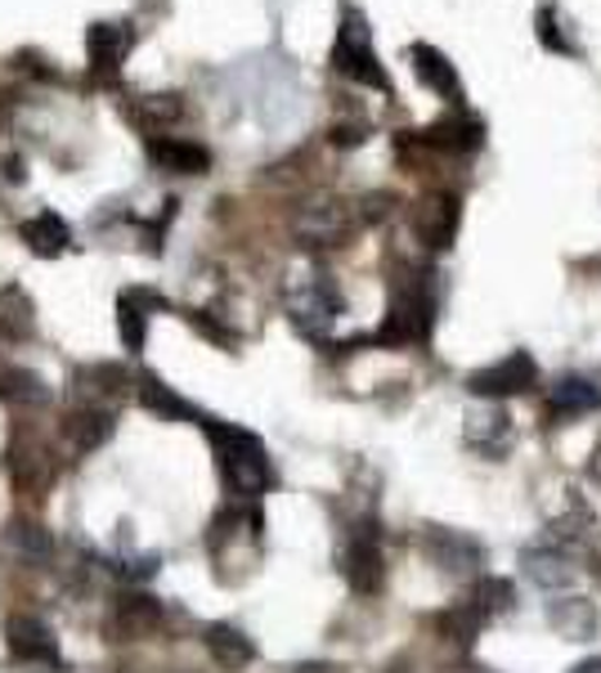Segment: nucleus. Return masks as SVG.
Returning a JSON list of instances; mask_svg holds the SVG:
<instances>
[{
	"instance_id": "nucleus-27",
	"label": "nucleus",
	"mask_w": 601,
	"mask_h": 673,
	"mask_svg": "<svg viewBox=\"0 0 601 673\" xmlns=\"http://www.w3.org/2000/svg\"><path fill=\"white\" fill-rule=\"evenodd\" d=\"M193 328H198L202 336H211V342H220V346H238V332H229V328L211 323V314H207V310H198V314H193Z\"/></svg>"
},
{
	"instance_id": "nucleus-16",
	"label": "nucleus",
	"mask_w": 601,
	"mask_h": 673,
	"mask_svg": "<svg viewBox=\"0 0 601 673\" xmlns=\"http://www.w3.org/2000/svg\"><path fill=\"white\" fill-rule=\"evenodd\" d=\"M0 336H10V342H23V336H32V301H28L19 288L0 292Z\"/></svg>"
},
{
	"instance_id": "nucleus-17",
	"label": "nucleus",
	"mask_w": 601,
	"mask_h": 673,
	"mask_svg": "<svg viewBox=\"0 0 601 673\" xmlns=\"http://www.w3.org/2000/svg\"><path fill=\"white\" fill-rule=\"evenodd\" d=\"M68 435L77 449H99L112 435V413L108 409H81L68 418Z\"/></svg>"
},
{
	"instance_id": "nucleus-5",
	"label": "nucleus",
	"mask_w": 601,
	"mask_h": 673,
	"mask_svg": "<svg viewBox=\"0 0 601 673\" xmlns=\"http://www.w3.org/2000/svg\"><path fill=\"white\" fill-rule=\"evenodd\" d=\"M341 571H345V584L354 593H378L382 589V548H378V534H369V525L345 543Z\"/></svg>"
},
{
	"instance_id": "nucleus-31",
	"label": "nucleus",
	"mask_w": 601,
	"mask_h": 673,
	"mask_svg": "<svg viewBox=\"0 0 601 673\" xmlns=\"http://www.w3.org/2000/svg\"><path fill=\"white\" fill-rule=\"evenodd\" d=\"M6 175H10V180H23V162H19V158H10V167H6Z\"/></svg>"
},
{
	"instance_id": "nucleus-8",
	"label": "nucleus",
	"mask_w": 601,
	"mask_h": 673,
	"mask_svg": "<svg viewBox=\"0 0 601 673\" xmlns=\"http://www.w3.org/2000/svg\"><path fill=\"white\" fill-rule=\"evenodd\" d=\"M86 46H90L94 77L103 81V77H112V72H117L122 54L131 50V28H127V23H94V28H90V37H86Z\"/></svg>"
},
{
	"instance_id": "nucleus-10",
	"label": "nucleus",
	"mask_w": 601,
	"mask_h": 673,
	"mask_svg": "<svg viewBox=\"0 0 601 673\" xmlns=\"http://www.w3.org/2000/svg\"><path fill=\"white\" fill-rule=\"evenodd\" d=\"M158 624H162V602H158V597H149V593L122 597V602H117V611H112V629L122 633V637H131V642L149 637Z\"/></svg>"
},
{
	"instance_id": "nucleus-4",
	"label": "nucleus",
	"mask_w": 601,
	"mask_h": 673,
	"mask_svg": "<svg viewBox=\"0 0 601 673\" xmlns=\"http://www.w3.org/2000/svg\"><path fill=\"white\" fill-rule=\"evenodd\" d=\"M413 234L431 248V252H444L458 234V198L453 193H427L413 211Z\"/></svg>"
},
{
	"instance_id": "nucleus-11",
	"label": "nucleus",
	"mask_w": 601,
	"mask_h": 673,
	"mask_svg": "<svg viewBox=\"0 0 601 673\" xmlns=\"http://www.w3.org/2000/svg\"><path fill=\"white\" fill-rule=\"evenodd\" d=\"M207 651H211V660H216L220 669H229V673L248 669V664L257 660L252 637H248L243 629H233V624H211V629H207Z\"/></svg>"
},
{
	"instance_id": "nucleus-25",
	"label": "nucleus",
	"mask_w": 601,
	"mask_h": 673,
	"mask_svg": "<svg viewBox=\"0 0 601 673\" xmlns=\"http://www.w3.org/2000/svg\"><path fill=\"white\" fill-rule=\"evenodd\" d=\"M508 606H512V584L508 580H485V584H480V606H475L480 615H485V611L494 615V611H508Z\"/></svg>"
},
{
	"instance_id": "nucleus-18",
	"label": "nucleus",
	"mask_w": 601,
	"mask_h": 673,
	"mask_svg": "<svg viewBox=\"0 0 601 673\" xmlns=\"http://www.w3.org/2000/svg\"><path fill=\"white\" fill-rule=\"evenodd\" d=\"M601 404V391L588 382V378H561L552 386V409L557 413H588Z\"/></svg>"
},
{
	"instance_id": "nucleus-7",
	"label": "nucleus",
	"mask_w": 601,
	"mask_h": 673,
	"mask_svg": "<svg viewBox=\"0 0 601 673\" xmlns=\"http://www.w3.org/2000/svg\"><path fill=\"white\" fill-rule=\"evenodd\" d=\"M6 646H10L14 660H28V664H50V660H59L54 633H50L37 615H14V620H6Z\"/></svg>"
},
{
	"instance_id": "nucleus-3",
	"label": "nucleus",
	"mask_w": 601,
	"mask_h": 673,
	"mask_svg": "<svg viewBox=\"0 0 601 673\" xmlns=\"http://www.w3.org/2000/svg\"><path fill=\"white\" fill-rule=\"evenodd\" d=\"M534 378H539V364H534L525 351H512L508 360H499V364H490V369L471 373V378H467V386H471V395L503 400V395H517V391L534 386Z\"/></svg>"
},
{
	"instance_id": "nucleus-14",
	"label": "nucleus",
	"mask_w": 601,
	"mask_h": 673,
	"mask_svg": "<svg viewBox=\"0 0 601 673\" xmlns=\"http://www.w3.org/2000/svg\"><path fill=\"white\" fill-rule=\"evenodd\" d=\"M292 310H297V323H301V328L319 332V328L341 310V297H337L323 279H310V283H305V292L292 301Z\"/></svg>"
},
{
	"instance_id": "nucleus-19",
	"label": "nucleus",
	"mask_w": 601,
	"mask_h": 673,
	"mask_svg": "<svg viewBox=\"0 0 601 673\" xmlns=\"http://www.w3.org/2000/svg\"><path fill=\"white\" fill-rule=\"evenodd\" d=\"M140 404L149 409V413H162V418H193V409L167 386V382H158V378H144V386H140Z\"/></svg>"
},
{
	"instance_id": "nucleus-12",
	"label": "nucleus",
	"mask_w": 601,
	"mask_h": 673,
	"mask_svg": "<svg viewBox=\"0 0 601 673\" xmlns=\"http://www.w3.org/2000/svg\"><path fill=\"white\" fill-rule=\"evenodd\" d=\"M409 59H413V72H418V81L422 86H431L435 94H444V99H462V86H458V72H453V63L435 50V46H413L409 50Z\"/></svg>"
},
{
	"instance_id": "nucleus-29",
	"label": "nucleus",
	"mask_w": 601,
	"mask_h": 673,
	"mask_svg": "<svg viewBox=\"0 0 601 673\" xmlns=\"http://www.w3.org/2000/svg\"><path fill=\"white\" fill-rule=\"evenodd\" d=\"M127 301L131 305H149V310H167V297H158V292H127Z\"/></svg>"
},
{
	"instance_id": "nucleus-9",
	"label": "nucleus",
	"mask_w": 601,
	"mask_h": 673,
	"mask_svg": "<svg viewBox=\"0 0 601 673\" xmlns=\"http://www.w3.org/2000/svg\"><path fill=\"white\" fill-rule=\"evenodd\" d=\"M149 158H153V167L176 171V175H207V167H211V153H207L202 144L171 140V135L153 140V144H149Z\"/></svg>"
},
{
	"instance_id": "nucleus-30",
	"label": "nucleus",
	"mask_w": 601,
	"mask_h": 673,
	"mask_svg": "<svg viewBox=\"0 0 601 673\" xmlns=\"http://www.w3.org/2000/svg\"><path fill=\"white\" fill-rule=\"evenodd\" d=\"M359 140H364L359 127H332V144H359Z\"/></svg>"
},
{
	"instance_id": "nucleus-13",
	"label": "nucleus",
	"mask_w": 601,
	"mask_h": 673,
	"mask_svg": "<svg viewBox=\"0 0 601 673\" xmlns=\"http://www.w3.org/2000/svg\"><path fill=\"white\" fill-rule=\"evenodd\" d=\"M480 140H485V127H480L475 118H444L422 135V144L444 149V153H475Z\"/></svg>"
},
{
	"instance_id": "nucleus-24",
	"label": "nucleus",
	"mask_w": 601,
	"mask_h": 673,
	"mask_svg": "<svg viewBox=\"0 0 601 673\" xmlns=\"http://www.w3.org/2000/svg\"><path fill=\"white\" fill-rule=\"evenodd\" d=\"M475 629H480V611H475V606H458V611H444V615H440V633H444V637L471 642Z\"/></svg>"
},
{
	"instance_id": "nucleus-15",
	"label": "nucleus",
	"mask_w": 601,
	"mask_h": 673,
	"mask_svg": "<svg viewBox=\"0 0 601 673\" xmlns=\"http://www.w3.org/2000/svg\"><path fill=\"white\" fill-rule=\"evenodd\" d=\"M19 234H23V243H28L37 257H59V252H68V243H72V230L63 224V215H54V211L28 220Z\"/></svg>"
},
{
	"instance_id": "nucleus-32",
	"label": "nucleus",
	"mask_w": 601,
	"mask_h": 673,
	"mask_svg": "<svg viewBox=\"0 0 601 673\" xmlns=\"http://www.w3.org/2000/svg\"><path fill=\"white\" fill-rule=\"evenodd\" d=\"M574 673H601V660H583Z\"/></svg>"
},
{
	"instance_id": "nucleus-26",
	"label": "nucleus",
	"mask_w": 601,
	"mask_h": 673,
	"mask_svg": "<svg viewBox=\"0 0 601 673\" xmlns=\"http://www.w3.org/2000/svg\"><path fill=\"white\" fill-rule=\"evenodd\" d=\"M539 41H543V50H552V54H570V41H565V32H561V23H557V14L552 10H539Z\"/></svg>"
},
{
	"instance_id": "nucleus-28",
	"label": "nucleus",
	"mask_w": 601,
	"mask_h": 673,
	"mask_svg": "<svg viewBox=\"0 0 601 673\" xmlns=\"http://www.w3.org/2000/svg\"><path fill=\"white\" fill-rule=\"evenodd\" d=\"M391 202H395L391 193H369V198H364V215H369V220H382V215L391 211Z\"/></svg>"
},
{
	"instance_id": "nucleus-1",
	"label": "nucleus",
	"mask_w": 601,
	"mask_h": 673,
	"mask_svg": "<svg viewBox=\"0 0 601 673\" xmlns=\"http://www.w3.org/2000/svg\"><path fill=\"white\" fill-rule=\"evenodd\" d=\"M207 435L216 440L220 449V463H224V481L238 490V494H266L274 485V468H270V454H266V444L243 431V426H220V422H207Z\"/></svg>"
},
{
	"instance_id": "nucleus-21",
	"label": "nucleus",
	"mask_w": 601,
	"mask_h": 673,
	"mask_svg": "<svg viewBox=\"0 0 601 673\" xmlns=\"http://www.w3.org/2000/svg\"><path fill=\"white\" fill-rule=\"evenodd\" d=\"M180 108H184V103H180V94H144V99L136 103V118H140L144 127H153V122H158V127H167V122H176V118H180Z\"/></svg>"
},
{
	"instance_id": "nucleus-22",
	"label": "nucleus",
	"mask_w": 601,
	"mask_h": 673,
	"mask_svg": "<svg viewBox=\"0 0 601 673\" xmlns=\"http://www.w3.org/2000/svg\"><path fill=\"white\" fill-rule=\"evenodd\" d=\"M10 543L14 548H23L28 556H50V548H54V539H50V530H41L37 521H19V525H10Z\"/></svg>"
},
{
	"instance_id": "nucleus-2",
	"label": "nucleus",
	"mask_w": 601,
	"mask_h": 673,
	"mask_svg": "<svg viewBox=\"0 0 601 673\" xmlns=\"http://www.w3.org/2000/svg\"><path fill=\"white\" fill-rule=\"evenodd\" d=\"M332 63H337V72H345L350 81L391 94V77L382 72V63H378V54H373V37H369V23L359 19V10H345V14H341V32H337Z\"/></svg>"
},
{
	"instance_id": "nucleus-6",
	"label": "nucleus",
	"mask_w": 601,
	"mask_h": 673,
	"mask_svg": "<svg viewBox=\"0 0 601 673\" xmlns=\"http://www.w3.org/2000/svg\"><path fill=\"white\" fill-rule=\"evenodd\" d=\"M345 234H350V207H345V202L310 207V211H301V220H297V239H301L305 248H337Z\"/></svg>"
},
{
	"instance_id": "nucleus-20",
	"label": "nucleus",
	"mask_w": 601,
	"mask_h": 673,
	"mask_svg": "<svg viewBox=\"0 0 601 673\" xmlns=\"http://www.w3.org/2000/svg\"><path fill=\"white\" fill-rule=\"evenodd\" d=\"M117 332H122V346H127L131 355H140V351H144V310H140V305H131L127 297L117 301Z\"/></svg>"
},
{
	"instance_id": "nucleus-23",
	"label": "nucleus",
	"mask_w": 601,
	"mask_h": 673,
	"mask_svg": "<svg viewBox=\"0 0 601 673\" xmlns=\"http://www.w3.org/2000/svg\"><path fill=\"white\" fill-rule=\"evenodd\" d=\"M0 386H6V395L19 400V404H46L50 400V391L41 386L37 373H6V378H0Z\"/></svg>"
}]
</instances>
